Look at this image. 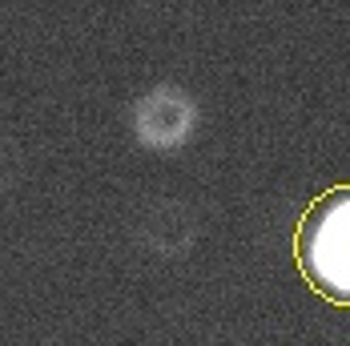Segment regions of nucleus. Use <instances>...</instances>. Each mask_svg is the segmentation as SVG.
<instances>
[{"mask_svg": "<svg viewBox=\"0 0 350 346\" xmlns=\"http://www.w3.org/2000/svg\"><path fill=\"white\" fill-rule=\"evenodd\" d=\"M302 274L322 298L350 306V185L322 194L298 230Z\"/></svg>", "mask_w": 350, "mask_h": 346, "instance_id": "nucleus-1", "label": "nucleus"}, {"mask_svg": "<svg viewBox=\"0 0 350 346\" xmlns=\"http://www.w3.org/2000/svg\"><path fill=\"white\" fill-rule=\"evenodd\" d=\"M202 125V105L189 89L174 81L149 85L129 109V129L133 141L149 153H181Z\"/></svg>", "mask_w": 350, "mask_h": 346, "instance_id": "nucleus-2", "label": "nucleus"}, {"mask_svg": "<svg viewBox=\"0 0 350 346\" xmlns=\"http://www.w3.org/2000/svg\"><path fill=\"white\" fill-rule=\"evenodd\" d=\"M137 242L157 258H185L198 242V217L181 202H153L137 217Z\"/></svg>", "mask_w": 350, "mask_h": 346, "instance_id": "nucleus-3", "label": "nucleus"}, {"mask_svg": "<svg viewBox=\"0 0 350 346\" xmlns=\"http://www.w3.org/2000/svg\"><path fill=\"white\" fill-rule=\"evenodd\" d=\"M36 346H65V343H36Z\"/></svg>", "mask_w": 350, "mask_h": 346, "instance_id": "nucleus-4", "label": "nucleus"}]
</instances>
